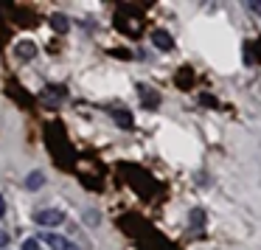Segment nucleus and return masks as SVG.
<instances>
[{
  "label": "nucleus",
  "mask_w": 261,
  "mask_h": 250,
  "mask_svg": "<svg viewBox=\"0 0 261 250\" xmlns=\"http://www.w3.org/2000/svg\"><path fill=\"white\" fill-rule=\"evenodd\" d=\"M40 236H42V242H45L51 250H82L79 244H73L68 236H59V233H54V231H48V233H40Z\"/></svg>",
  "instance_id": "nucleus-1"
},
{
  "label": "nucleus",
  "mask_w": 261,
  "mask_h": 250,
  "mask_svg": "<svg viewBox=\"0 0 261 250\" xmlns=\"http://www.w3.org/2000/svg\"><path fill=\"white\" fill-rule=\"evenodd\" d=\"M34 222L37 225H45V228H57V225L65 222V214L57 211V208H45V211H37L34 214Z\"/></svg>",
  "instance_id": "nucleus-2"
},
{
  "label": "nucleus",
  "mask_w": 261,
  "mask_h": 250,
  "mask_svg": "<svg viewBox=\"0 0 261 250\" xmlns=\"http://www.w3.org/2000/svg\"><path fill=\"white\" fill-rule=\"evenodd\" d=\"M152 42H154V48H160V51H171V48H174L171 34H169V31H163V29L152 31Z\"/></svg>",
  "instance_id": "nucleus-3"
},
{
  "label": "nucleus",
  "mask_w": 261,
  "mask_h": 250,
  "mask_svg": "<svg viewBox=\"0 0 261 250\" xmlns=\"http://www.w3.org/2000/svg\"><path fill=\"white\" fill-rule=\"evenodd\" d=\"M14 54H17L20 59H25V62H29V59L37 57V45L31 40H20L17 45H14Z\"/></svg>",
  "instance_id": "nucleus-4"
},
{
  "label": "nucleus",
  "mask_w": 261,
  "mask_h": 250,
  "mask_svg": "<svg viewBox=\"0 0 261 250\" xmlns=\"http://www.w3.org/2000/svg\"><path fill=\"white\" fill-rule=\"evenodd\" d=\"M51 29L57 31V34H68V29H70V20L65 17L62 12H57V14H51Z\"/></svg>",
  "instance_id": "nucleus-5"
},
{
  "label": "nucleus",
  "mask_w": 261,
  "mask_h": 250,
  "mask_svg": "<svg viewBox=\"0 0 261 250\" xmlns=\"http://www.w3.org/2000/svg\"><path fill=\"white\" fill-rule=\"evenodd\" d=\"M138 93H141V96L146 98L143 104H146L149 110H154V107H158V102H160V98H158V93H154V90H149L146 85H138Z\"/></svg>",
  "instance_id": "nucleus-6"
},
{
  "label": "nucleus",
  "mask_w": 261,
  "mask_h": 250,
  "mask_svg": "<svg viewBox=\"0 0 261 250\" xmlns=\"http://www.w3.org/2000/svg\"><path fill=\"white\" fill-rule=\"evenodd\" d=\"M42 183H45V174H42V171H31V174L25 177V188H29V191L42 188Z\"/></svg>",
  "instance_id": "nucleus-7"
},
{
  "label": "nucleus",
  "mask_w": 261,
  "mask_h": 250,
  "mask_svg": "<svg viewBox=\"0 0 261 250\" xmlns=\"http://www.w3.org/2000/svg\"><path fill=\"white\" fill-rule=\"evenodd\" d=\"M113 118L118 121L121 130H132V127H135V124H132V115L126 113V110H113Z\"/></svg>",
  "instance_id": "nucleus-8"
},
{
  "label": "nucleus",
  "mask_w": 261,
  "mask_h": 250,
  "mask_svg": "<svg viewBox=\"0 0 261 250\" xmlns=\"http://www.w3.org/2000/svg\"><path fill=\"white\" fill-rule=\"evenodd\" d=\"M188 225H191V228H197V231L205 225V214H202V208H194L191 214H188Z\"/></svg>",
  "instance_id": "nucleus-9"
},
{
  "label": "nucleus",
  "mask_w": 261,
  "mask_h": 250,
  "mask_svg": "<svg viewBox=\"0 0 261 250\" xmlns=\"http://www.w3.org/2000/svg\"><path fill=\"white\" fill-rule=\"evenodd\" d=\"M98 222H101V214H98L96 208H87L85 211V225H90V228H96Z\"/></svg>",
  "instance_id": "nucleus-10"
},
{
  "label": "nucleus",
  "mask_w": 261,
  "mask_h": 250,
  "mask_svg": "<svg viewBox=\"0 0 261 250\" xmlns=\"http://www.w3.org/2000/svg\"><path fill=\"white\" fill-rule=\"evenodd\" d=\"M59 96H65V87H45V90H42V98H59Z\"/></svg>",
  "instance_id": "nucleus-11"
},
{
  "label": "nucleus",
  "mask_w": 261,
  "mask_h": 250,
  "mask_svg": "<svg viewBox=\"0 0 261 250\" xmlns=\"http://www.w3.org/2000/svg\"><path fill=\"white\" fill-rule=\"evenodd\" d=\"M244 6H247V12H250V14H255V17H261V0H247Z\"/></svg>",
  "instance_id": "nucleus-12"
},
{
  "label": "nucleus",
  "mask_w": 261,
  "mask_h": 250,
  "mask_svg": "<svg viewBox=\"0 0 261 250\" xmlns=\"http://www.w3.org/2000/svg\"><path fill=\"white\" fill-rule=\"evenodd\" d=\"M23 250H40V239H25Z\"/></svg>",
  "instance_id": "nucleus-13"
},
{
  "label": "nucleus",
  "mask_w": 261,
  "mask_h": 250,
  "mask_svg": "<svg viewBox=\"0 0 261 250\" xmlns=\"http://www.w3.org/2000/svg\"><path fill=\"white\" fill-rule=\"evenodd\" d=\"M6 244H9V233L3 231V228H0V250L6 247Z\"/></svg>",
  "instance_id": "nucleus-14"
},
{
  "label": "nucleus",
  "mask_w": 261,
  "mask_h": 250,
  "mask_svg": "<svg viewBox=\"0 0 261 250\" xmlns=\"http://www.w3.org/2000/svg\"><path fill=\"white\" fill-rule=\"evenodd\" d=\"M6 216V199H3V194H0V219Z\"/></svg>",
  "instance_id": "nucleus-15"
}]
</instances>
